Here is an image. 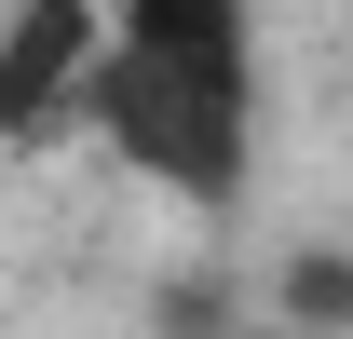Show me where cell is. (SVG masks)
<instances>
[{
    "instance_id": "6da1fadb",
    "label": "cell",
    "mask_w": 353,
    "mask_h": 339,
    "mask_svg": "<svg viewBox=\"0 0 353 339\" xmlns=\"http://www.w3.org/2000/svg\"><path fill=\"white\" fill-rule=\"evenodd\" d=\"M259 123H272L259 0H109L95 68H82V136L136 190H163L190 217H245Z\"/></svg>"
},
{
    "instance_id": "7a4b0ae2",
    "label": "cell",
    "mask_w": 353,
    "mask_h": 339,
    "mask_svg": "<svg viewBox=\"0 0 353 339\" xmlns=\"http://www.w3.org/2000/svg\"><path fill=\"white\" fill-rule=\"evenodd\" d=\"M109 0H0V150H54L82 123V68Z\"/></svg>"
},
{
    "instance_id": "3957f363",
    "label": "cell",
    "mask_w": 353,
    "mask_h": 339,
    "mask_svg": "<svg viewBox=\"0 0 353 339\" xmlns=\"http://www.w3.org/2000/svg\"><path fill=\"white\" fill-rule=\"evenodd\" d=\"M272 312L299 339H353V245H299L285 271H272Z\"/></svg>"
}]
</instances>
